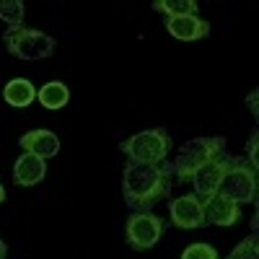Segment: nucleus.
Returning a JSON list of instances; mask_svg holds the SVG:
<instances>
[{
    "instance_id": "f257e3e1",
    "label": "nucleus",
    "mask_w": 259,
    "mask_h": 259,
    "mask_svg": "<svg viewBox=\"0 0 259 259\" xmlns=\"http://www.w3.org/2000/svg\"><path fill=\"white\" fill-rule=\"evenodd\" d=\"M174 187V166L163 163H138L127 161L122 171L124 205L133 212H150V207L168 197Z\"/></svg>"
},
{
    "instance_id": "f03ea898",
    "label": "nucleus",
    "mask_w": 259,
    "mask_h": 259,
    "mask_svg": "<svg viewBox=\"0 0 259 259\" xmlns=\"http://www.w3.org/2000/svg\"><path fill=\"white\" fill-rule=\"evenodd\" d=\"M228 153L226 138H192L179 148L177 161L171 163L174 166V177L177 182H187L194 177V171H200L205 163H210L215 156Z\"/></svg>"
},
{
    "instance_id": "7ed1b4c3",
    "label": "nucleus",
    "mask_w": 259,
    "mask_h": 259,
    "mask_svg": "<svg viewBox=\"0 0 259 259\" xmlns=\"http://www.w3.org/2000/svg\"><path fill=\"white\" fill-rule=\"evenodd\" d=\"M3 45L18 60H47L57 50L55 36L39 29H24V26H8L3 31Z\"/></svg>"
},
{
    "instance_id": "20e7f679",
    "label": "nucleus",
    "mask_w": 259,
    "mask_h": 259,
    "mask_svg": "<svg viewBox=\"0 0 259 259\" xmlns=\"http://www.w3.org/2000/svg\"><path fill=\"white\" fill-rule=\"evenodd\" d=\"M171 138L166 130H143V133L133 135L130 140L122 143V153L127 161H138V163H163L168 150H171Z\"/></svg>"
},
{
    "instance_id": "39448f33",
    "label": "nucleus",
    "mask_w": 259,
    "mask_h": 259,
    "mask_svg": "<svg viewBox=\"0 0 259 259\" xmlns=\"http://www.w3.org/2000/svg\"><path fill=\"white\" fill-rule=\"evenodd\" d=\"M218 194H223V197H228L236 205L254 202L256 200V168L246 158H236L233 156V163L226 171Z\"/></svg>"
},
{
    "instance_id": "423d86ee",
    "label": "nucleus",
    "mask_w": 259,
    "mask_h": 259,
    "mask_svg": "<svg viewBox=\"0 0 259 259\" xmlns=\"http://www.w3.org/2000/svg\"><path fill=\"white\" fill-rule=\"evenodd\" d=\"M124 236H127L130 249L145 251L150 246H156L158 239L163 236V221L153 212H135L124 223Z\"/></svg>"
},
{
    "instance_id": "0eeeda50",
    "label": "nucleus",
    "mask_w": 259,
    "mask_h": 259,
    "mask_svg": "<svg viewBox=\"0 0 259 259\" xmlns=\"http://www.w3.org/2000/svg\"><path fill=\"white\" fill-rule=\"evenodd\" d=\"M231 163H233V156L231 153H221V156H215L210 163H205L200 171H194V177L189 179L192 187H194V194H197L200 200L212 197V194L221 189V182L226 177V171L231 168Z\"/></svg>"
},
{
    "instance_id": "6e6552de",
    "label": "nucleus",
    "mask_w": 259,
    "mask_h": 259,
    "mask_svg": "<svg viewBox=\"0 0 259 259\" xmlns=\"http://www.w3.org/2000/svg\"><path fill=\"white\" fill-rule=\"evenodd\" d=\"M168 215L171 223L177 228H205V218H202V200L197 194H184V197L171 200L168 205Z\"/></svg>"
},
{
    "instance_id": "1a4fd4ad",
    "label": "nucleus",
    "mask_w": 259,
    "mask_h": 259,
    "mask_svg": "<svg viewBox=\"0 0 259 259\" xmlns=\"http://www.w3.org/2000/svg\"><path fill=\"white\" fill-rule=\"evenodd\" d=\"M202 218H205V226H233L241 221V205H236L228 197L215 192L212 197L202 200Z\"/></svg>"
},
{
    "instance_id": "9d476101",
    "label": "nucleus",
    "mask_w": 259,
    "mask_h": 259,
    "mask_svg": "<svg viewBox=\"0 0 259 259\" xmlns=\"http://www.w3.org/2000/svg\"><path fill=\"white\" fill-rule=\"evenodd\" d=\"M21 148H24V153H31V156H39L47 161L60 153L62 143L52 130H31V133L21 135Z\"/></svg>"
},
{
    "instance_id": "9b49d317",
    "label": "nucleus",
    "mask_w": 259,
    "mask_h": 259,
    "mask_svg": "<svg viewBox=\"0 0 259 259\" xmlns=\"http://www.w3.org/2000/svg\"><path fill=\"white\" fill-rule=\"evenodd\" d=\"M166 31L174 39L194 41V39H205L210 34V24L200 16H174V18H166Z\"/></svg>"
},
{
    "instance_id": "f8f14e48",
    "label": "nucleus",
    "mask_w": 259,
    "mask_h": 259,
    "mask_svg": "<svg viewBox=\"0 0 259 259\" xmlns=\"http://www.w3.org/2000/svg\"><path fill=\"white\" fill-rule=\"evenodd\" d=\"M45 177H47V163H45V158H39V156L24 153L13 166V182L18 187H34Z\"/></svg>"
},
{
    "instance_id": "ddd939ff",
    "label": "nucleus",
    "mask_w": 259,
    "mask_h": 259,
    "mask_svg": "<svg viewBox=\"0 0 259 259\" xmlns=\"http://www.w3.org/2000/svg\"><path fill=\"white\" fill-rule=\"evenodd\" d=\"M3 99H6V104L16 106V109H26V106L36 99V89H34V83L26 80V78H13V80L6 83Z\"/></svg>"
},
{
    "instance_id": "4468645a",
    "label": "nucleus",
    "mask_w": 259,
    "mask_h": 259,
    "mask_svg": "<svg viewBox=\"0 0 259 259\" xmlns=\"http://www.w3.org/2000/svg\"><path fill=\"white\" fill-rule=\"evenodd\" d=\"M36 99H39V104L45 106V109L57 112V109H62V106L70 101V91H68V85H65V83L50 80V83H45L36 91Z\"/></svg>"
},
{
    "instance_id": "2eb2a0df",
    "label": "nucleus",
    "mask_w": 259,
    "mask_h": 259,
    "mask_svg": "<svg viewBox=\"0 0 259 259\" xmlns=\"http://www.w3.org/2000/svg\"><path fill=\"white\" fill-rule=\"evenodd\" d=\"M153 11L163 13L166 18H174V16H197L200 6L194 0H156Z\"/></svg>"
},
{
    "instance_id": "dca6fc26",
    "label": "nucleus",
    "mask_w": 259,
    "mask_h": 259,
    "mask_svg": "<svg viewBox=\"0 0 259 259\" xmlns=\"http://www.w3.org/2000/svg\"><path fill=\"white\" fill-rule=\"evenodd\" d=\"M26 16V8L21 0H0V18L8 26H21V21Z\"/></svg>"
},
{
    "instance_id": "f3484780",
    "label": "nucleus",
    "mask_w": 259,
    "mask_h": 259,
    "mask_svg": "<svg viewBox=\"0 0 259 259\" xmlns=\"http://www.w3.org/2000/svg\"><path fill=\"white\" fill-rule=\"evenodd\" d=\"M182 259H221V256H218V251H215L210 244L197 241V244H189V246L184 249Z\"/></svg>"
},
{
    "instance_id": "a211bd4d",
    "label": "nucleus",
    "mask_w": 259,
    "mask_h": 259,
    "mask_svg": "<svg viewBox=\"0 0 259 259\" xmlns=\"http://www.w3.org/2000/svg\"><path fill=\"white\" fill-rule=\"evenodd\" d=\"M228 259H259V244H256V239H254V236H251V239H244L239 246L228 254Z\"/></svg>"
},
{
    "instance_id": "6ab92c4d",
    "label": "nucleus",
    "mask_w": 259,
    "mask_h": 259,
    "mask_svg": "<svg viewBox=\"0 0 259 259\" xmlns=\"http://www.w3.org/2000/svg\"><path fill=\"white\" fill-rule=\"evenodd\" d=\"M256 94H259V91H251L249 99H246V104L251 106V114H254V117H259V96H256Z\"/></svg>"
},
{
    "instance_id": "aec40b11",
    "label": "nucleus",
    "mask_w": 259,
    "mask_h": 259,
    "mask_svg": "<svg viewBox=\"0 0 259 259\" xmlns=\"http://www.w3.org/2000/svg\"><path fill=\"white\" fill-rule=\"evenodd\" d=\"M0 259H8V246H6L3 239H0Z\"/></svg>"
},
{
    "instance_id": "412c9836",
    "label": "nucleus",
    "mask_w": 259,
    "mask_h": 259,
    "mask_svg": "<svg viewBox=\"0 0 259 259\" xmlns=\"http://www.w3.org/2000/svg\"><path fill=\"white\" fill-rule=\"evenodd\" d=\"M6 200V189H3V184H0V202Z\"/></svg>"
}]
</instances>
